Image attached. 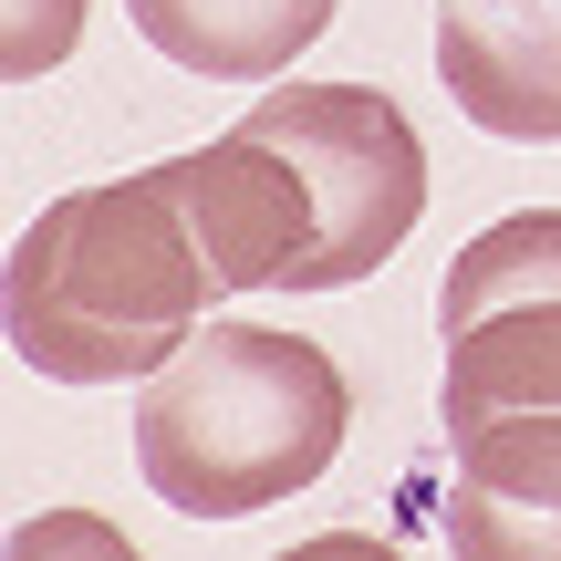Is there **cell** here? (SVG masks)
<instances>
[{
    "label": "cell",
    "mask_w": 561,
    "mask_h": 561,
    "mask_svg": "<svg viewBox=\"0 0 561 561\" xmlns=\"http://www.w3.org/2000/svg\"><path fill=\"white\" fill-rule=\"evenodd\" d=\"M219 291L229 280L167 167L73 187L11 240V354L53 385H146L208 322Z\"/></svg>",
    "instance_id": "cell-1"
},
{
    "label": "cell",
    "mask_w": 561,
    "mask_h": 561,
    "mask_svg": "<svg viewBox=\"0 0 561 561\" xmlns=\"http://www.w3.org/2000/svg\"><path fill=\"white\" fill-rule=\"evenodd\" d=\"M354 396L333 354L271 322H198L136 396V468L187 520H250L333 468Z\"/></svg>",
    "instance_id": "cell-2"
},
{
    "label": "cell",
    "mask_w": 561,
    "mask_h": 561,
    "mask_svg": "<svg viewBox=\"0 0 561 561\" xmlns=\"http://www.w3.org/2000/svg\"><path fill=\"white\" fill-rule=\"evenodd\" d=\"M240 125L271 136L312 187L322 240H312L301 291H343V280L385 271L405 250V229L426 219V146L405 125V104L375 94V83H280Z\"/></svg>",
    "instance_id": "cell-3"
},
{
    "label": "cell",
    "mask_w": 561,
    "mask_h": 561,
    "mask_svg": "<svg viewBox=\"0 0 561 561\" xmlns=\"http://www.w3.org/2000/svg\"><path fill=\"white\" fill-rule=\"evenodd\" d=\"M437 343H447V426L561 405V208H520L447 261Z\"/></svg>",
    "instance_id": "cell-4"
},
{
    "label": "cell",
    "mask_w": 561,
    "mask_h": 561,
    "mask_svg": "<svg viewBox=\"0 0 561 561\" xmlns=\"http://www.w3.org/2000/svg\"><path fill=\"white\" fill-rule=\"evenodd\" d=\"M167 178H178V198H187V219H198V240H208V261H219L229 291H301L322 219H312L301 167L280 157L271 136L229 125V136L167 157Z\"/></svg>",
    "instance_id": "cell-5"
},
{
    "label": "cell",
    "mask_w": 561,
    "mask_h": 561,
    "mask_svg": "<svg viewBox=\"0 0 561 561\" xmlns=\"http://www.w3.org/2000/svg\"><path fill=\"white\" fill-rule=\"evenodd\" d=\"M447 551L561 561V405L447 426Z\"/></svg>",
    "instance_id": "cell-6"
},
{
    "label": "cell",
    "mask_w": 561,
    "mask_h": 561,
    "mask_svg": "<svg viewBox=\"0 0 561 561\" xmlns=\"http://www.w3.org/2000/svg\"><path fill=\"white\" fill-rule=\"evenodd\" d=\"M437 73L479 136L561 146V0H447Z\"/></svg>",
    "instance_id": "cell-7"
},
{
    "label": "cell",
    "mask_w": 561,
    "mask_h": 561,
    "mask_svg": "<svg viewBox=\"0 0 561 561\" xmlns=\"http://www.w3.org/2000/svg\"><path fill=\"white\" fill-rule=\"evenodd\" d=\"M125 11H136V32L157 42L167 62H187V73L271 83L291 53H312V42L333 32L343 0H125Z\"/></svg>",
    "instance_id": "cell-8"
},
{
    "label": "cell",
    "mask_w": 561,
    "mask_h": 561,
    "mask_svg": "<svg viewBox=\"0 0 561 561\" xmlns=\"http://www.w3.org/2000/svg\"><path fill=\"white\" fill-rule=\"evenodd\" d=\"M0 73L11 83H32V73H53L62 53L83 42V0H0Z\"/></svg>",
    "instance_id": "cell-9"
}]
</instances>
